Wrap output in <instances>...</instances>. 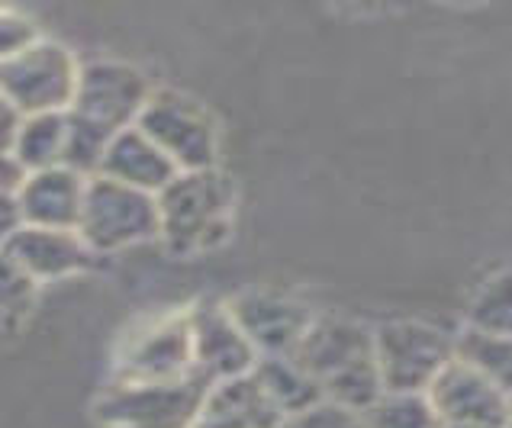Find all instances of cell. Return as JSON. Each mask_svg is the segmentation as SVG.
Listing matches in <instances>:
<instances>
[{
    "label": "cell",
    "mask_w": 512,
    "mask_h": 428,
    "mask_svg": "<svg viewBox=\"0 0 512 428\" xmlns=\"http://www.w3.org/2000/svg\"><path fill=\"white\" fill-rule=\"evenodd\" d=\"M290 358L319 383L326 403L364 416L384 396L374 358V329L358 319L316 316Z\"/></svg>",
    "instance_id": "obj_1"
},
{
    "label": "cell",
    "mask_w": 512,
    "mask_h": 428,
    "mask_svg": "<svg viewBox=\"0 0 512 428\" xmlns=\"http://www.w3.org/2000/svg\"><path fill=\"white\" fill-rule=\"evenodd\" d=\"M236 184L219 168L181 171L158 194L162 242L174 255H203L219 248L232 232Z\"/></svg>",
    "instance_id": "obj_2"
},
{
    "label": "cell",
    "mask_w": 512,
    "mask_h": 428,
    "mask_svg": "<svg viewBox=\"0 0 512 428\" xmlns=\"http://www.w3.org/2000/svg\"><path fill=\"white\" fill-rule=\"evenodd\" d=\"M374 358L384 393L426 396L455 361V335L426 319H387L374 326Z\"/></svg>",
    "instance_id": "obj_3"
},
{
    "label": "cell",
    "mask_w": 512,
    "mask_h": 428,
    "mask_svg": "<svg viewBox=\"0 0 512 428\" xmlns=\"http://www.w3.org/2000/svg\"><path fill=\"white\" fill-rule=\"evenodd\" d=\"M78 232L97 258L162 239L158 197L97 174L87 181Z\"/></svg>",
    "instance_id": "obj_4"
},
{
    "label": "cell",
    "mask_w": 512,
    "mask_h": 428,
    "mask_svg": "<svg viewBox=\"0 0 512 428\" xmlns=\"http://www.w3.org/2000/svg\"><path fill=\"white\" fill-rule=\"evenodd\" d=\"M210 383L200 374L168 383H107L94 400L100 428H194Z\"/></svg>",
    "instance_id": "obj_5"
},
{
    "label": "cell",
    "mask_w": 512,
    "mask_h": 428,
    "mask_svg": "<svg viewBox=\"0 0 512 428\" xmlns=\"http://www.w3.org/2000/svg\"><path fill=\"white\" fill-rule=\"evenodd\" d=\"M81 65L75 52L55 39H36L17 58L0 65V91L23 116L68 113L75 103Z\"/></svg>",
    "instance_id": "obj_6"
},
{
    "label": "cell",
    "mask_w": 512,
    "mask_h": 428,
    "mask_svg": "<svg viewBox=\"0 0 512 428\" xmlns=\"http://www.w3.org/2000/svg\"><path fill=\"white\" fill-rule=\"evenodd\" d=\"M194 374V338L187 309L139 322L113 358V383H168Z\"/></svg>",
    "instance_id": "obj_7"
},
{
    "label": "cell",
    "mask_w": 512,
    "mask_h": 428,
    "mask_svg": "<svg viewBox=\"0 0 512 428\" xmlns=\"http://www.w3.org/2000/svg\"><path fill=\"white\" fill-rule=\"evenodd\" d=\"M178 171H207L219 158V129L203 103L181 91L158 87L136 123Z\"/></svg>",
    "instance_id": "obj_8"
},
{
    "label": "cell",
    "mask_w": 512,
    "mask_h": 428,
    "mask_svg": "<svg viewBox=\"0 0 512 428\" xmlns=\"http://www.w3.org/2000/svg\"><path fill=\"white\" fill-rule=\"evenodd\" d=\"M152 91L155 87L136 65L100 58V62L81 65L75 103H71L68 113L104 129L107 136H116V132L139 123Z\"/></svg>",
    "instance_id": "obj_9"
},
{
    "label": "cell",
    "mask_w": 512,
    "mask_h": 428,
    "mask_svg": "<svg viewBox=\"0 0 512 428\" xmlns=\"http://www.w3.org/2000/svg\"><path fill=\"white\" fill-rule=\"evenodd\" d=\"M187 319L194 338V374L207 383H219L255 371L258 351L232 316L229 303L200 300L187 309Z\"/></svg>",
    "instance_id": "obj_10"
},
{
    "label": "cell",
    "mask_w": 512,
    "mask_h": 428,
    "mask_svg": "<svg viewBox=\"0 0 512 428\" xmlns=\"http://www.w3.org/2000/svg\"><path fill=\"white\" fill-rule=\"evenodd\" d=\"M426 400L442 428H506L512 396L455 358L429 387Z\"/></svg>",
    "instance_id": "obj_11"
},
{
    "label": "cell",
    "mask_w": 512,
    "mask_h": 428,
    "mask_svg": "<svg viewBox=\"0 0 512 428\" xmlns=\"http://www.w3.org/2000/svg\"><path fill=\"white\" fill-rule=\"evenodd\" d=\"M226 303L242 326V332L248 335V342L255 345L258 358L294 354L297 345L303 342L306 329L316 319V313L303 300L274 290H245Z\"/></svg>",
    "instance_id": "obj_12"
},
{
    "label": "cell",
    "mask_w": 512,
    "mask_h": 428,
    "mask_svg": "<svg viewBox=\"0 0 512 428\" xmlns=\"http://www.w3.org/2000/svg\"><path fill=\"white\" fill-rule=\"evenodd\" d=\"M4 248H7V255L23 268V274L33 277L36 284L75 277L91 268L97 258L91 252V245L81 239L78 229L23 226Z\"/></svg>",
    "instance_id": "obj_13"
},
{
    "label": "cell",
    "mask_w": 512,
    "mask_h": 428,
    "mask_svg": "<svg viewBox=\"0 0 512 428\" xmlns=\"http://www.w3.org/2000/svg\"><path fill=\"white\" fill-rule=\"evenodd\" d=\"M87 181L91 177L65 165L26 174V181L17 190L23 223L42 229H78Z\"/></svg>",
    "instance_id": "obj_14"
},
{
    "label": "cell",
    "mask_w": 512,
    "mask_h": 428,
    "mask_svg": "<svg viewBox=\"0 0 512 428\" xmlns=\"http://www.w3.org/2000/svg\"><path fill=\"white\" fill-rule=\"evenodd\" d=\"M287 416L255 374L210 383L194 428H284Z\"/></svg>",
    "instance_id": "obj_15"
},
{
    "label": "cell",
    "mask_w": 512,
    "mask_h": 428,
    "mask_svg": "<svg viewBox=\"0 0 512 428\" xmlns=\"http://www.w3.org/2000/svg\"><path fill=\"white\" fill-rule=\"evenodd\" d=\"M100 174L158 197L181 171L139 126H129L110 139L104 161H100Z\"/></svg>",
    "instance_id": "obj_16"
},
{
    "label": "cell",
    "mask_w": 512,
    "mask_h": 428,
    "mask_svg": "<svg viewBox=\"0 0 512 428\" xmlns=\"http://www.w3.org/2000/svg\"><path fill=\"white\" fill-rule=\"evenodd\" d=\"M252 374L261 380V387L268 390V396L277 403V409H281L287 419H294L310 406L323 403V390H319V383L306 374L303 367L290 358V354L258 358Z\"/></svg>",
    "instance_id": "obj_17"
},
{
    "label": "cell",
    "mask_w": 512,
    "mask_h": 428,
    "mask_svg": "<svg viewBox=\"0 0 512 428\" xmlns=\"http://www.w3.org/2000/svg\"><path fill=\"white\" fill-rule=\"evenodd\" d=\"M68 142V113H36L23 116V126L13 142V158L26 174L58 168L65 161Z\"/></svg>",
    "instance_id": "obj_18"
},
{
    "label": "cell",
    "mask_w": 512,
    "mask_h": 428,
    "mask_svg": "<svg viewBox=\"0 0 512 428\" xmlns=\"http://www.w3.org/2000/svg\"><path fill=\"white\" fill-rule=\"evenodd\" d=\"M455 358L484 374L503 393L512 396V335L480 332L464 326L455 335Z\"/></svg>",
    "instance_id": "obj_19"
},
{
    "label": "cell",
    "mask_w": 512,
    "mask_h": 428,
    "mask_svg": "<svg viewBox=\"0 0 512 428\" xmlns=\"http://www.w3.org/2000/svg\"><path fill=\"white\" fill-rule=\"evenodd\" d=\"M464 326L496 335H512V268L490 274L467 303Z\"/></svg>",
    "instance_id": "obj_20"
},
{
    "label": "cell",
    "mask_w": 512,
    "mask_h": 428,
    "mask_svg": "<svg viewBox=\"0 0 512 428\" xmlns=\"http://www.w3.org/2000/svg\"><path fill=\"white\" fill-rule=\"evenodd\" d=\"M36 280L26 277L17 261L7 255V248H0V338L13 335L29 309L36 303Z\"/></svg>",
    "instance_id": "obj_21"
},
{
    "label": "cell",
    "mask_w": 512,
    "mask_h": 428,
    "mask_svg": "<svg viewBox=\"0 0 512 428\" xmlns=\"http://www.w3.org/2000/svg\"><path fill=\"white\" fill-rule=\"evenodd\" d=\"M364 428H442L426 396L384 393L364 412Z\"/></svg>",
    "instance_id": "obj_22"
},
{
    "label": "cell",
    "mask_w": 512,
    "mask_h": 428,
    "mask_svg": "<svg viewBox=\"0 0 512 428\" xmlns=\"http://www.w3.org/2000/svg\"><path fill=\"white\" fill-rule=\"evenodd\" d=\"M110 139L113 136H107L104 129H97V126L84 123V120H78V116L68 113V142H65V161H62V165L84 174V177H97Z\"/></svg>",
    "instance_id": "obj_23"
},
{
    "label": "cell",
    "mask_w": 512,
    "mask_h": 428,
    "mask_svg": "<svg viewBox=\"0 0 512 428\" xmlns=\"http://www.w3.org/2000/svg\"><path fill=\"white\" fill-rule=\"evenodd\" d=\"M36 39H42V36L26 13L0 7V65L10 62V58H17L23 49L33 46Z\"/></svg>",
    "instance_id": "obj_24"
},
{
    "label": "cell",
    "mask_w": 512,
    "mask_h": 428,
    "mask_svg": "<svg viewBox=\"0 0 512 428\" xmlns=\"http://www.w3.org/2000/svg\"><path fill=\"white\" fill-rule=\"evenodd\" d=\"M284 428H364V416L361 412H351L345 406H335V403H316L300 416L287 419Z\"/></svg>",
    "instance_id": "obj_25"
},
{
    "label": "cell",
    "mask_w": 512,
    "mask_h": 428,
    "mask_svg": "<svg viewBox=\"0 0 512 428\" xmlns=\"http://www.w3.org/2000/svg\"><path fill=\"white\" fill-rule=\"evenodd\" d=\"M23 226L26 223H23V210H20L17 194H0V248H4Z\"/></svg>",
    "instance_id": "obj_26"
},
{
    "label": "cell",
    "mask_w": 512,
    "mask_h": 428,
    "mask_svg": "<svg viewBox=\"0 0 512 428\" xmlns=\"http://www.w3.org/2000/svg\"><path fill=\"white\" fill-rule=\"evenodd\" d=\"M20 126H23V113L13 107L4 91H0V152H13Z\"/></svg>",
    "instance_id": "obj_27"
},
{
    "label": "cell",
    "mask_w": 512,
    "mask_h": 428,
    "mask_svg": "<svg viewBox=\"0 0 512 428\" xmlns=\"http://www.w3.org/2000/svg\"><path fill=\"white\" fill-rule=\"evenodd\" d=\"M26 181V171L13 152H0V194H17L20 184Z\"/></svg>",
    "instance_id": "obj_28"
},
{
    "label": "cell",
    "mask_w": 512,
    "mask_h": 428,
    "mask_svg": "<svg viewBox=\"0 0 512 428\" xmlns=\"http://www.w3.org/2000/svg\"><path fill=\"white\" fill-rule=\"evenodd\" d=\"M506 428H512V400H509V422H506Z\"/></svg>",
    "instance_id": "obj_29"
}]
</instances>
